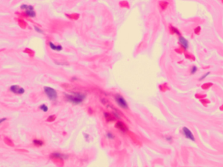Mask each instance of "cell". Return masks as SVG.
I'll return each instance as SVG.
<instances>
[{"label": "cell", "instance_id": "obj_1", "mask_svg": "<svg viewBox=\"0 0 223 167\" xmlns=\"http://www.w3.org/2000/svg\"><path fill=\"white\" fill-rule=\"evenodd\" d=\"M67 100L74 105L82 103L86 98V95L80 93H74L73 95L65 94Z\"/></svg>", "mask_w": 223, "mask_h": 167}, {"label": "cell", "instance_id": "obj_2", "mask_svg": "<svg viewBox=\"0 0 223 167\" xmlns=\"http://www.w3.org/2000/svg\"><path fill=\"white\" fill-rule=\"evenodd\" d=\"M44 92L50 100L55 101L57 97V94L56 91L54 88L50 87H44Z\"/></svg>", "mask_w": 223, "mask_h": 167}, {"label": "cell", "instance_id": "obj_3", "mask_svg": "<svg viewBox=\"0 0 223 167\" xmlns=\"http://www.w3.org/2000/svg\"><path fill=\"white\" fill-rule=\"evenodd\" d=\"M115 100L117 104L119 105L121 108L123 109L128 108V104H127V101L122 96L120 95H117L115 97Z\"/></svg>", "mask_w": 223, "mask_h": 167}, {"label": "cell", "instance_id": "obj_4", "mask_svg": "<svg viewBox=\"0 0 223 167\" xmlns=\"http://www.w3.org/2000/svg\"><path fill=\"white\" fill-rule=\"evenodd\" d=\"M183 133L185 135V137H186L188 139L194 141L195 140V138H194V136H193V134L191 132V131L187 127H183Z\"/></svg>", "mask_w": 223, "mask_h": 167}, {"label": "cell", "instance_id": "obj_5", "mask_svg": "<svg viewBox=\"0 0 223 167\" xmlns=\"http://www.w3.org/2000/svg\"><path fill=\"white\" fill-rule=\"evenodd\" d=\"M10 90L13 93H16V94H23L25 92L24 89L22 87H19L18 86H12L10 87Z\"/></svg>", "mask_w": 223, "mask_h": 167}, {"label": "cell", "instance_id": "obj_6", "mask_svg": "<svg viewBox=\"0 0 223 167\" xmlns=\"http://www.w3.org/2000/svg\"><path fill=\"white\" fill-rule=\"evenodd\" d=\"M26 13L29 17H35L36 13L33 10V7L31 5H28L26 9Z\"/></svg>", "mask_w": 223, "mask_h": 167}, {"label": "cell", "instance_id": "obj_7", "mask_svg": "<svg viewBox=\"0 0 223 167\" xmlns=\"http://www.w3.org/2000/svg\"><path fill=\"white\" fill-rule=\"evenodd\" d=\"M179 42L181 45V47H182L185 50L188 48L189 42L188 41H187V40L185 39L184 37H180L179 38Z\"/></svg>", "mask_w": 223, "mask_h": 167}, {"label": "cell", "instance_id": "obj_8", "mask_svg": "<svg viewBox=\"0 0 223 167\" xmlns=\"http://www.w3.org/2000/svg\"><path fill=\"white\" fill-rule=\"evenodd\" d=\"M115 127H116L118 129H119L120 131H123V132H125V131H127V130H128V128H127V127L126 126L125 124H123V122H121V121L118 122V123L116 124V126Z\"/></svg>", "mask_w": 223, "mask_h": 167}, {"label": "cell", "instance_id": "obj_9", "mask_svg": "<svg viewBox=\"0 0 223 167\" xmlns=\"http://www.w3.org/2000/svg\"><path fill=\"white\" fill-rule=\"evenodd\" d=\"M51 157L54 159H67V156L63 154L60 153H54L52 154Z\"/></svg>", "mask_w": 223, "mask_h": 167}, {"label": "cell", "instance_id": "obj_10", "mask_svg": "<svg viewBox=\"0 0 223 167\" xmlns=\"http://www.w3.org/2000/svg\"><path fill=\"white\" fill-rule=\"evenodd\" d=\"M49 46L52 50L55 51H57V52L61 51L62 50V49H63V47H61V45H55V44H54L52 42H49Z\"/></svg>", "mask_w": 223, "mask_h": 167}, {"label": "cell", "instance_id": "obj_11", "mask_svg": "<svg viewBox=\"0 0 223 167\" xmlns=\"http://www.w3.org/2000/svg\"><path fill=\"white\" fill-rule=\"evenodd\" d=\"M104 116L105 118H106V119H107L108 121H114V118H113L112 116L108 113H105Z\"/></svg>", "mask_w": 223, "mask_h": 167}, {"label": "cell", "instance_id": "obj_12", "mask_svg": "<svg viewBox=\"0 0 223 167\" xmlns=\"http://www.w3.org/2000/svg\"><path fill=\"white\" fill-rule=\"evenodd\" d=\"M212 85L213 84H212V83H206V84H204V85H202V87L203 89H204V90H207V89L209 88L210 87H212Z\"/></svg>", "mask_w": 223, "mask_h": 167}, {"label": "cell", "instance_id": "obj_13", "mask_svg": "<svg viewBox=\"0 0 223 167\" xmlns=\"http://www.w3.org/2000/svg\"><path fill=\"white\" fill-rule=\"evenodd\" d=\"M106 137H107V138H108V139H110V140H113V139H114V138H115V137H114V135H113L112 132H107V135H106Z\"/></svg>", "mask_w": 223, "mask_h": 167}, {"label": "cell", "instance_id": "obj_14", "mask_svg": "<svg viewBox=\"0 0 223 167\" xmlns=\"http://www.w3.org/2000/svg\"><path fill=\"white\" fill-rule=\"evenodd\" d=\"M33 143L35 144V145L39 146H42V144H43V142H42V141L39 140H34Z\"/></svg>", "mask_w": 223, "mask_h": 167}, {"label": "cell", "instance_id": "obj_15", "mask_svg": "<svg viewBox=\"0 0 223 167\" xmlns=\"http://www.w3.org/2000/svg\"><path fill=\"white\" fill-rule=\"evenodd\" d=\"M40 109H41V110H42L43 111V112H47V111H48V106H46V105H42L41 106H40Z\"/></svg>", "mask_w": 223, "mask_h": 167}, {"label": "cell", "instance_id": "obj_16", "mask_svg": "<svg viewBox=\"0 0 223 167\" xmlns=\"http://www.w3.org/2000/svg\"><path fill=\"white\" fill-rule=\"evenodd\" d=\"M197 70H198V69H197V67L196 66H193V67H191V74H194L197 71Z\"/></svg>", "mask_w": 223, "mask_h": 167}, {"label": "cell", "instance_id": "obj_17", "mask_svg": "<svg viewBox=\"0 0 223 167\" xmlns=\"http://www.w3.org/2000/svg\"><path fill=\"white\" fill-rule=\"evenodd\" d=\"M171 30H172V31L173 32V33H175V34H178V35H180V33H179V31L176 29V28L172 27V28H171Z\"/></svg>", "mask_w": 223, "mask_h": 167}, {"label": "cell", "instance_id": "obj_18", "mask_svg": "<svg viewBox=\"0 0 223 167\" xmlns=\"http://www.w3.org/2000/svg\"><path fill=\"white\" fill-rule=\"evenodd\" d=\"M34 29H35V31H37L38 33H39V34H43V33H44V32H43V31H42V29H40V28H39L38 27L34 26Z\"/></svg>", "mask_w": 223, "mask_h": 167}, {"label": "cell", "instance_id": "obj_19", "mask_svg": "<svg viewBox=\"0 0 223 167\" xmlns=\"http://www.w3.org/2000/svg\"><path fill=\"white\" fill-rule=\"evenodd\" d=\"M209 73H206V74H204V75H203L202 76L201 78H200V79H199V80H200V81H201V80H204V79H205V78H206V77H207V76H208L209 74Z\"/></svg>", "mask_w": 223, "mask_h": 167}, {"label": "cell", "instance_id": "obj_20", "mask_svg": "<svg viewBox=\"0 0 223 167\" xmlns=\"http://www.w3.org/2000/svg\"><path fill=\"white\" fill-rule=\"evenodd\" d=\"M166 140L168 142H171L172 141V137H170V136H168V137H166Z\"/></svg>", "mask_w": 223, "mask_h": 167}, {"label": "cell", "instance_id": "obj_21", "mask_svg": "<svg viewBox=\"0 0 223 167\" xmlns=\"http://www.w3.org/2000/svg\"><path fill=\"white\" fill-rule=\"evenodd\" d=\"M201 101L204 105H206V104H207L208 103H209V101L208 100H207V99H203V101L202 100Z\"/></svg>", "mask_w": 223, "mask_h": 167}, {"label": "cell", "instance_id": "obj_22", "mask_svg": "<svg viewBox=\"0 0 223 167\" xmlns=\"http://www.w3.org/2000/svg\"><path fill=\"white\" fill-rule=\"evenodd\" d=\"M196 97L197 98H198V99H201L202 98H203V97H206V95H200V94H198V95H196Z\"/></svg>", "mask_w": 223, "mask_h": 167}, {"label": "cell", "instance_id": "obj_23", "mask_svg": "<svg viewBox=\"0 0 223 167\" xmlns=\"http://www.w3.org/2000/svg\"><path fill=\"white\" fill-rule=\"evenodd\" d=\"M54 119H55V117H54V116H50L49 118H48V121H54Z\"/></svg>", "mask_w": 223, "mask_h": 167}, {"label": "cell", "instance_id": "obj_24", "mask_svg": "<svg viewBox=\"0 0 223 167\" xmlns=\"http://www.w3.org/2000/svg\"><path fill=\"white\" fill-rule=\"evenodd\" d=\"M6 118H2V119H0V124H2V123H3V121H5L6 120Z\"/></svg>", "mask_w": 223, "mask_h": 167}, {"label": "cell", "instance_id": "obj_25", "mask_svg": "<svg viewBox=\"0 0 223 167\" xmlns=\"http://www.w3.org/2000/svg\"><path fill=\"white\" fill-rule=\"evenodd\" d=\"M85 138H86V139H88V138H89V135H87V134H86V135H85Z\"/></svg>", "mask_w": 223, "mask_h": 167}]
</instances>
